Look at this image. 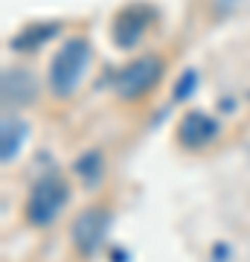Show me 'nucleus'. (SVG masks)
Instances as JSON below:
<instances>
[{"label": "nucleus", "instance_id": "f257e3e1", "mask_svg": "<svg viewBox=\"0 0 250 262\" xmlns=\"http://www.w3.org/2000/svg\"><path fill=\"white\" fill-rule=\"evenodd\" d=\"M87 64H90V44H87V38H82V35L67 38L64 44L58 47L53 64H50V91L58 99H70L79 91V82H82Z\"/></svg>", "mask_w": 250, "mask_h": 262}, {"label": "nucleus", "instance_id": "f03ea898", "mask_svg": "<svg viewBox=\"0 0 250 262\" xmlns=\"http://www.w3.org/2000/svg\"><path fill=\"white\" fill-rule=\"evenodd\" d=\"M70 201V187L61 172H47L35 181L27 198V222L35 227H50L58 215L64 213Z\"/></svg>", "mask_w": 250, "mask_h": 262}, {"label": "nucleus", "instance_id": "7ed1b4c3", "mask_svg": "<svg viewBox=\"0 0 250 262\" xmlns=\"http://www.w3.org/2000/svg\"><path fill=\"white\" fill-rule=\"evenodd\" d=\"M163 79V58L160 56H140L134 61L122 67L120 73L113 76V91L120 99L137 102L148 91H154V84Z\"/></svg>", "mask_w": 250, "mask_h": 262}, {"label": "nucleus", "instance_id": "20e7f679", "mask_svg": "<svg viewBox=\"0 0 250 262\" xmlns=\"http://www.w3.org/2000/svg\"><path fill=\"white\" fill-rule=\"evenodd\" d=\"M108 222H111V215L105 213L102 207H87V210H82L73 219V227H70V239H73L76 251L84 253V256H93L105 242Z\"/></svg>", "mask_w": 250, "mask_h": 262}, {"label": "nucleus", "instance_id": "39448f33", "mask_svg": "<svg viewBox=\"0 0 250 262\" xmlns=\"http://www.w3.org/2000/svg\"><path fill=\"white\" fill-rule=\"evenodd\" d=\"M154 20V9L146 6V3H131L125 9L117 12L111 27V38L120 50H131L140 44V38L146 35L148 24Z\"/></svg>", "mask_w": 250, "mask_h": 262}, {"label": "nucleus", "instance_id": "423d86ee", "mask_svg": "<svg viewBox=\"0 0 250 262\" xmlns=\"http://www.w3.org/2000/svg\"><path fill=\"white\" fill-rule=\"evenodd\" d=\"M218 131H221V125L210 114L186 111L180 117V122H177V143L189 151H198V149H204V146H210L218 137Z\"/></svg>", "mask_w": 250, "mask_h": 262}, {"label": "nucleus", "instance_id": "0eeeda50", "mask_svg": "<svg viewBox=\"0 0 250 262\" xmlns=\"http://www.w3.org/2000/svg\"><path fill=\"white\" fill-rule=\"evenodd\" d=\"M38 96V82L29 70H6L3 73V105L6 108H24Z\"/></svg>", "mask_w": 250, "mask_h": 262}, {"label": "nucleus", "instance_id": "6e6552de", "mask_svg": "<svg viewBox=\"0 0 250 262\" xmlns=\"http://www.w3.org/2000/svg\"><path fill=\"white\" fill-rule=\"evenodd\" d=\"M29 137V125L18 117H3V131H0V160L9 163L18 158L24 140Z\"/></svg>", "mask_w": 250, "mask_h": 262}, {"label": "nucleus", "instance_id": "1a4fd4ad", "mask_svg": "<svg viewBox=\"0 0 250 262\" xmlns=\"http://www.w3.org/2000/svg\"><path fill=\"white\" fill-rule=\"evenodd\" d=\"M76 175L82 178V184L87 189H96L99 184H102V178H105V158H102V151H96V149H90V151H84L82 158L76 160Z\"/></svg>", "mask_w": 250, "mask_h": 262}, {"label": "nucleus", "instance_id": "9d476101", "mask_svg": "<svg viewBox=\"0 0 250 262\" xmlns=\"http://www.w3.org/2000/svg\"><path fill=\"white\" fill-rule=\"evenodd\" d=\"M58 32H61V24H38V27H29V29H24L20 35L12 38V50H18V53H29V50L41 47L44 41L56 38Z\"/></svg>", "mask_w": 250, "mask_h": 262}, {"label": "nucleus", "instance_id": "9b49d317", "mask_svg": "<svg viewBox=\"0 0 250 262\" xmlns=\"http://www.w3.org/2000/svg\"><path fill=\"white\" fill-rule=\"evenodd\" d=\"M195 84H198V73H195V70H186V73L180 76L177 88H175V99H186V96L195 91Z\"/></svg>", "mask_w": 250, "mask_h": 262}]
</instances>
